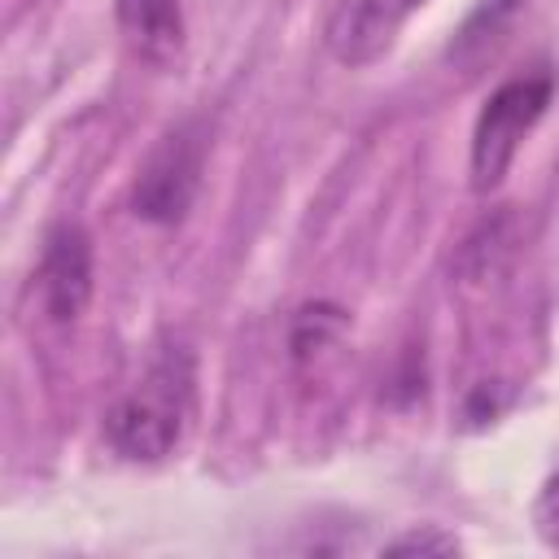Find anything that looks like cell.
<instances>
[{"instance_id":"1","label":"cell","mask_w":559,"mask_h":559,"mask_svg":"<svg viewBox=\"0 0 559 559\" xmlns=\"http://www.w3.org/2000/svg\"><path fill=\"white\" fill-rule=\"evenodd\" d=\"M192 411V358L183 349H166L135 389H127L105 411V441L131 463L166 459Z\"/></svg>"},{"instance_id":"2","label":"cell","mask_w":559,"mask_h":559,"mask_svg":"<svg viewBox=\"0 0 559 559\" xmlns=\"http://www.w3.org/2000/svg\"><path fill=\"white\" fill-rule=\"evenodd\" d=\"M550 96H555L550 70L515 74L498 92H489V100L472 127V188L476 192H493L507 179L524 135L542 122Z\"/></svg>"},{"instance_id":"3","label":"cell","mask_w":559,"mask_h":559,"mask_svg":"<svg viewBox=\"0 0 559 559\" xmlns=\"http://www.w3.org/2000/svg\"><path fill=\"white\" fill-rule=\"evenodd\" d=\"M201 166H205V135L192 122L166 131L135 175V188H131L135 218L157 223V227L179 223L197 201Z\"/></svg>"},{"instance_id":"4","label":"cell","mask_w":559,"mask_h":559,"mask_svg":"<svg viewBox=\"0 0 559 559\" xmlns=\"http://www.w3.org/2000/svg\"><path fill=\"white\" fill-rule=\"evenodd\" d=\"M419 4L424 0H332L328 26H323L328 52L349 70L380 61L397 44L406 17Z\"/></svg>"},{"instance_id":"5","label":"cell","mask_w":559,"mask_h":559,"mask_svg":"<svg viewBox=\"0 0 559 559\" xmlns=\"http://www.w3.org/2000/svg\"><path fill=\"white\" fill-rule=\"evenodd\" d=\"M39 297L52 323H74L92 301V236L79 223H57L39 253Z\"/></svg>"},{"instance_id":"6","label":"cell","mask_w":559,"mask_h":559,"mask_svg":"<svg viewBox=\"0 0 559 559\" xmlns=\"http://www.w3.org/2000/svg\"><path fill=\"white\" fill-rule=\"evenodd\" d=\"M118 31L144 61H170L183 48V9L179 0H114Z\"/></svg>"},{"instance_id":"7","label":"cell","mask_w":559,"mask_h":559,"mask_svg":"<svg viewBox=\"0 0 559 559\" xmlns=\"http://www.w3.org/2000/svg\"><path fill=\"white\" fill-rule=\"evenodd\" d=\"M459 550H463V546H459L454 537L432 533V528H424V533H406V537H397V542L384 546V555H459Z\"/></svg>"}]
</instances>
